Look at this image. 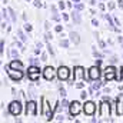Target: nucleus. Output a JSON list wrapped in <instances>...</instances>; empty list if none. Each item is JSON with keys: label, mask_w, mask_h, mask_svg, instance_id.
<instances>
[{"label": "nucleus", "mask_w": 123, "mask_h": 123, "mask_svg": "<svg viewBox=\"0 0 123 123\" xmlns=\"http://www.w3.org/2000/svg\"><path fill=\"white\" fill-rule=\"evenodd\" d=\"M6 70L9 72V76H10L13 80H22V77H23V72H22V70H14V69L10 67V64L6 66Z\"/></svg>", "instance_id": "f257e3e1"}, {"label": "nucleus", "mask_w": 123, "mask_h": 123, "mask_svg": "<svg viewBox=\"0 0 123 123\" xmlns=\"http://www.w3.org/2000/svg\"><path fill=\"white\" fill-rule=\"evenodd\" d=\"M9 112H10L13 116L20 115V113H22V105H20V102H17V100L12 102V103H10V106H9Z\"/></svg>", "instance_id": "f03ea898"}, {"label": "nucleus", "mask_w": 123, "mask_h": 123, "mask_svg": "<svg viewBox=\"0 0 123 123\" xmlns=\"http://www.w3.org/2000/svg\"><path fill=\"white\" fill-rule=\"evenodd\" d=\"M26 115L29 116V115H31V116H36L37 115V105H36V102H27V105H26Z\"/></svg>", "instance_id": "7ed1b4c3"}, {"label": "nucleus", "mask_w": 123, "mask_h": 123, "mask_svg": "<svg viewBox=\"0 0 123 123\" xmlns=\"http://www.w3.org/2000/svg\"><path fill=\"white\" fill-rule=\"evenodd\" d=\"M39 76H40V69H39L37 66H34V64L30 66V67H29V79L34 82V80L39 79Z\"/></svg>", "instance_id": "20e7f679"}, {"label": "nucleus", "mask_w": 123, "mask_h": 123, "mask_svg": "<svg viewBox=\"0 0 123 123\" xmlns=\"http://www.w3.org/2000/svg\"><path fill=\"white\" fill-rule=\"evenodd\" d=\"M69 110H70V115L72 116H77L79 113H80V103L79 102H72L70 103V106H69Z\"/></svg>", "instance_id": "39448f33"}, {"label": "nucleus", "mask_w": 123, "mask_h": 123, "mask_svg": "<svg viewBox=\"0 0 123 123\" xmlns=\"http://www.w3.org/2000/svg\"><path fill=\"white\" fill-rule=\"evenodd\" d=\"M94 110H96V106H94L93 102H86V103L83 105V112H85L86 115L92 116L93 113H94Z\"/></svg>", "instance_id": "423d86ee"}, {"label": "nucleus", "mask_w": 123, "mask_h": 123, "mask_svg": "<svg viewBox=\"0 0 123 123\" xmlns=\"http://www.w3.org/2000/svg\"><path fill=\"white\" fill-rule=\"evenodd\" d=\"M100 76V70H99V66H93L89 69V79L90 80H97Z\"/></svg>", "instance_id": "0eeeda50"}, {"label": "nucleus", "mask_w": 123, "mask_h": 123, "mask_svg": "<svg viewBox=\"0 0 123 123\" xmlns=\"http://www.w3.org/2000/svg\"><path fill=\"white\" fill-rule=\"evenodd\" d=\"M43 113L47 116V120H52V117H53V110H50V106H49V103H47L46 99H43Z\"/></svg>", "instance_id": "6e6552de"}, {"label": "nucleus", "mask_w": 123, "mask_h": 123, "mask_svg": "<svg viewBox=\"0 0 123 123\" xmlns=\"http://www.w3.org/2000/svg\"><path fill=\"white\" fill-rule=\"evenodd\" d=\"M57 76L60 80H67L69 79V69L64 67V66H60L59 70H57Z\"/></svg>", "instance_id": "1a4fd4ad"}, {"label": "nucleus", "mask_w": 123, "mask_h": 123, "mask_svg": "<svg viewBox=\"0 0 123 123\" xmlns=\"http://www.w3.org/2000/svg\"><path fill=\"white\" fill-rule=\"evenodd\" d=\"M55 69L52 67V66H47L46 69H44V72H43V76H44V79L46 80H53V77H55Z\"/></svg>", "instance_id": "9d476101"}, {"label": "nucleus", "mask_w": 123, "mask_h": 123, "mask_svg": "<svg viewBox=\"0 0 123 123\" xmlns=\"http://www.w3.org/2000/svg\"><path fill=\"white\" fill-rule=\"evenodd\" d=\"M109 115H110V106L106 103V100L103 102V105L100 106V116L102 117H109Z\"/></svg>", "instance_id": "9b49d317"}, {"label": "nucleus", "mask_w": 123, "mask_h": 123, "mask_svg": "<svg viewBox=\"0 0 123 123\" xmlns=\"http://www.w3.org/2000/svg\"><path fill=\"white\" fill-rule=\"evenodd\" d=\"M105 72H106V73H105V79H106V80H112V79L116 77V69H115V67L110 66V67H107Z\"/></svg>", "instance_id": "f8f14e48"}, {"label": "nucleus", "mask_w": 123, "mask_h": 123, "mask_svg": "<svg viewBox=\"0 0 123 123\" xmlns=\"http://www.w3.org/2000/svg\"><path fill=\"white\" fill-rule=\"evenodd\" d=\"M10 67L14 69V70H23V63L19 60H13L10 63Z\"/></svg>", "instance_id": "ddd939ff"}, {"label": "nucleus", "mask_w": 123, "mask_h": 123, "mask_svg": "<svg viewBox=\"0 0 123 123\" xmlns=\"http://www.w3.org/2000/svg\"><path fill=\"white\" fill-rule=\"evenodd\" d=\"M72 19H73V22H74L76 25H79V23H80V20H82V19H80V13H79V10H77V9H76V12H73V13H72Z\"/></svg>", "instance_id": "4468645a"}, {"label": "nucleus", "mask_w": 123, "mask_h": 123, "mask_svg": "<svg viewBox=\"0 0 123 123\" xmlns=\"http://www.w3.org/2000/svg\"><path fill=\"white\" fill-rule=\"evenodd\" d=\"M70 40H72L74 44H77V43L80 42V37H79V34H77L76 31H70Z\"/></svg>", "instance_id": "2eb2a0df"}, {"label": "nucleus", "mask_w": 123, "mask_h": 123, "mask_svg": "<svg viewBox=\"0 0 123 123\" xmlns=\"http://www.w3.org/2000/svg\"><path fill=\"white\" fill-rule=\"evenodd\" d=\"M76 76H77V77H83V76H86V74L83 73V67H80V66L76 67Z\"/></svg>", "instance_id": "dca6fc26"}, {"label": "nucleus", "mask_w": 123, "mask_h": 123, "mask_svg": "<svg viewBox=\"0 0 123 123\" xmlns=\"http://www.w3.org/2000/svg\"><path fill=\"white\" fill-rule=\"evenodd\" d=\"M17 34H19V37L22 39V42H26V40H27V37L25 36V33H23L22 30H17Z\"/></svg>", "instance_id": "f3484780"}, {"label": "nucleus", "mask_w": 123, "mask_h": 123, "mask_svg": "<svg viewBox=\"0 0 123 123\" xmlns=\"http://www.w3.org/2000/svg\"><path fill=\"white\" fill-rule=\"evenodd\" d=\"M9 13H10V17H12V22H16V14L13 12V9H9Z\"/></svg>", "instance_id": "a211bd4d"}, {"label": "nucleus", "mask_w": 123, "mask_h": 123, "mask_svg": "<svg viewBox=\"0 0 123 123\" xmlns=\"http://www.w3.org/2000/svg\"><path fill=\"white\" fill-rule=\"evenodd\" d=\"M100 86H102V82L97 79V80H96V83H93V89H99Z\"/></svg>", "instance_id": "6ab92c4d"}, {"label": "nucleus", "mask_w": 123, "mask_h": 123, "mask_svg": "<svg viewBox=\"0 0 123 123\" xmlns=\"http://www.w3.org/2000/svg\"><path fill=\"white\" fill-rule=\"evenodd\" d=\"M47 49H49V53L53 56V55H55V50H53V47H52V44H50L49 42H47Z\"/></svg>", "instance_id": "aec40b11"}, {"label": "nucleus", "mask_w": 123, "mask_h": 123, "mask_svg": "<svg viewBox=\"0 0 123 123\" xmlns=\"http://www.w3.org/2000/svg\"><path fill=\"white\" fill-rule=\"evenodd\" d=\"M74 7H76L77 10H83V9H85V6H83L82 3H76V4H74Z\"/></svg>", "instance_id": "412c9836"}, {"label": "nucleus", "mask_w": 123, "mask_h": 123, "mask_svg": "<svg viewBox=\"0 0 123 123\" xmlns=\"http://www.w3.org/2000/svg\"><path fill=\"white\" fill-rule=\"evenodd\" d=\"M60 46L62 47H67L69 46V42L67 40H60Z\"/></svg>", "instance_id": "4be33fe9"}, {"label": "nucleus", "mask_w": 123, "mask_h": 123, "mask_svg": "<svg viewBox=\"0 0 123 123\" xmlns=\"http://www.w3.org/2000/svg\"><path fill=\"white\" fill-rule=\"evenodd\" d=\"M44 39H46V42H50V39H52V34H50V33H46V34H44Z\"/></svg>", "instance_id": "5701e85b"}, {"label": "nucleus", "mask_w": 123, "mask_h": 123, "mask_svg": "<svg viewBox=\"0 0 123 123\" xmlns=\"http://www.w3.org/2000/svg\"><path fill=\"white\" fill-rule=\"evenodd\" d=\"M25 29H26L27 31H31V29H33V27H31V25H29V23H26V25H25Z\"/></svg>", "instance_id": "b1692460"}, {"label": "nucleus", "mask_w": 123, "mask_h": 123, "mask_svg": "<svg viewBox=\"0 0 123 123\" xmlns=\"http://www.w3.org/2000/svg\"><path fill=\"white\" fill-rule=\"evenodd\" d=\"M10 55H12V57H17V52L13 49V50H10Z\"/></svg>", "instance_id": "393cba45"}, {"label": "nucleus", "mask_w": 123, "mask_h": 123, "mask_svg": "<svg viewBox=\"0 0 123 123\" xmlns=\"http://www.w3.org/2000/svg\"><path fill=\"white\" fill-rule=\"evenodd\" d=\"M3 49H4V42L1 40L0 42V53H3Z\"/></svg>", "instance_id": "a878e982"}, {"label": "nucleus", "mask_w": 123, "mask_h": 123, "mask_svg": "<svg viewBox=\"0 0 123 123\" xmlns=\"http://www.w3.org/2000/svg\"><path fill=\"white\" fill-rule=\"evenodd\" d=\"M34 6H36V7H42V3H40V0H34Z\"/></svg>", "instance_id": "bb28decb"}, {"label": "nucleus", "mask_w": 123, "mask_h": 123, "mask_svg": "<svg viewBox=\"0 0 123 123\" xmlns=\"http://www.w3.org/2000/svg\"><path fill=\"white\" fill-rule=\"evenodd\" d=\"M66 6H67V4H64V1H60V3H59V7H60L62 10H63V9H64Z\"/></svg>", "instance_id": "cd10ccee"}, {"label": "nucleus", "mask_w": 123, "mask_h": 123, "mask_svg": "<svg viewBox=\"0 0 123 123\" xmlns=\"http://www.w3.org/2000/svg\"><path fill=\"white\" fill-rule=\"evenodd\" d=\"M44 27H46V30H49L50 29V23L49 22H44Z\"/></svg>", "instance_id": "c85d7f7f"}, {"label": "nucleus", "mask_w": 123, "mask_h": 123, "mask_svg": "<svg viewBox=\"0 0 123 123\" xmlns=\"http://www.w3.org/2000/svg\"><path fill=\"white\" fill-rule=\"evenodd\" d=\"M97 40H99V46H100L102 49H105V43H103V42H102L100 39H97Z\"/></svg>", "instance_id": "c756f323"}, {"label": "nucleus", "mask_w": 123, "mask_h": 123, "mask_svg": "<svg viewBox=\"0 0 123 123\" xmlns=\"http://www.w3.org/2000/svg\"><path fill=\"white\" fill-rule=\"evenodd\" d=\"M60 94H62V96H63V97L66 96V90H64L63 87H60Z\"/></svg>", "instance_id": "7c9ffc66"}, {"label": "nucleus", "mask_w": 123, "mask_h": 123, "mask_svg": "<svg viewBox=\"0 0 123 123\" xmlns=\"http://www.w3.org/2000/svg\"><path fill=\"white\" fill-rule=\"evenodd\" d=\"M83 86H85V85H83V83H76V87H77V89H82V87H83Z\"/></svg>", "instance_id": "2f4dec72"}, {"label": "nucleus", "mask_w": 123, "mask_h": 123, "mask_svg": "<svg viewBox=\"0 0 123 123\" xmlns=\"http://www.w3.org/2000/svg\"><path fill=\"white\" fill-rule=\"evenodd\" d=\"M67 105H69V103H67V100H66V99H63V100H62V106H67Z\"/></svg>", "instance_id": "473e14b6"}, {"label": "nucleus", "mask_w": 123, "mask_h": 123, "mask_svg": "<svg viewBox=\"0 0 123 123\" xmlns=\"http://www.w3.org/2000/svg\"><path fill=\"white\" fill-rule=\"evenodd\" d=\"M47 59V55L46 53H42V60H46Z\"/></svg>", "instance_id": "72a5a7b5"}, {"label": "nucleus", "mask_w": 123, "mask_h": 123, "mask_svg": "<svg viewBox=\"0 0 123 123\" xmlns=\"http://www.w3.org/2000/svg\"><path fill=\"white\" fill-rule=\"evenodd\" d=\"M30 62H31V64H34V66H37V60H36V59H30Z\"/></svg>", "instance_id": "f704fd0d"}, {"label": "nucleus", "mask_w": 123, "mask_h": 123, "mask_svg": "<svg viewBox=\"0 0 123 123\" xmlns=\"http://www.w3.org/2000/svg\"><path fill=\"white\" fill-rule=\"evenodd\" d=\"M62 29H63L62 26H56V29H55V30H56V31H59V33H60V31H62Z\"/></svg>", "instance_id": "c9c22d12"}, {"label": "nucleus", "mask_w": 123, "mask_h": 123, "mask_svg": "<svg viewBox=\"0 0 123 123\" xmlns=\"http://www.w3.org/2000/svg\"><path fill=\"white\" fill-rule=\"evenodd\" d=\"M117 4H119V7H120V9H123V1H122V0H119V1H117Z\"/></svg>", "instance_id": "e433bc0d"}, {"label": "nucleus", "mask_w": 123, "mask_h": 123, "mask_svg": "<svg viewBox=\"0 0 123 123\" xmlns=\"http://www.w3.org/2000/svg\"><path fill=\"white\" fill-rule=\"evenodd\" d=\"M92 23H93V26H97V25H99V23H97V20H96V19H93V20H92Z\"/></svg>", "instance_id": "4c0bfd02"}, {"label": "nucleus", "mask_w": 123, "mask_h": 123, "mask_svg": "<svg viewBox=\"0 0 123 123\" xmlns=\"http://www.w3.org/2000/svg\"><path fill=\"white\" fill-rule=\"evenodd\" d=\"M86 96H87V94H86V92H83L82 94H80V97H82V99H86Z\"/></svg>", "instance_id": "58836bf2"}, {"label": "nucleus", "mask_w": 123, "mask_h": 123, "mask_svg": "<svg viewBox=\"0 0 123 123\" xmlns=\"http://www.w3.org/2000/svg\"><path fill=\"white\" fill-rule=\"evenodd\" d=\"M113 7H115V3H109V9H110V10H112V9H113Z\"/></svg>", "instance_id": "ea45409f"}, {"label": "nucleus", "mask_w": 123, "mask_h": 123, "mask_svg": "<svg viewBox=\"0 0 123 123\" xmlns=\"http://www.w3.org/2000/svg\"><path fill=\"white\" fill-rule=\"evenodd\" d=\"M99 9H100V10H105V4L100 3V4H99Z\"/></svg>", "instance_id": "a19ab883"}, {"label": "nucleus", "mask_w": 123, "mask_h": 123, "mask_svg": "<svg viewBox=\"0 0 123 123\" xmlns=\"http://www.w3.org/2000/svg\"><path fill=\"white\" fill-rule=\"evenodd\" d=\"M36 46H37L39 49H42V46H43V44H42V42H37V44H36Z\"/></svg>", "instance_id": "79ce46f5"}, {"label": "nucleus", "mask_w": 123, "mask_h": 123, "mask_svg": "<svg viewBox=\"0 0 123 123\" xmlns=\"http://www.w3.org/2000/svg\"><path fill=\"white\" fill-rule=\"evenodd\" d=\"M102 64V60H96V66H100Z\"/></svg>", "instance_id": "37998d69"}, {"label": "nucleus", "mask_w": 123, "mask_h": 123, "mask_svg": "<svg viewBox=\"0 0 123 123\" xmlns=\"http://www.w3.org/2000/svg\"><path fill=\"white\" fill-rule=\"evenodd\" d=\"M73 1H74V3H77V1H79V0H73Z\"/></svg>", "instance_id": "c03bdc74"}, {"label": "nucleus", "mask_w": 123, "mask_h": 123, "mask_svg": "<svg viewBox=\"0 0 123 123\" xmlns=\"http://www.w3.org/2000/svg\"><path fill=\"white\" fill-rule=\"evenodd\" d=\"M122 72H123V69H122ZM122 76H123V74H122Z\"/></svg>", "instance_id": "a18cd8bd"}, {"label": "nucleus", "mask_w": 123, "mask_h": 123, "mask_svg": "<svg viewBox=\"0 0 123 123\" xmlns=\"http://www.w3.org/2000/svg\"><path fill=\"white\" fill-rule=\"evenodd\" d=\"M3 1H6V0H3Z\"/></svg>", "instance_id": "49530a36"}, {"label": "nucleus", "mask_w": 123, "mask_h": 123, "mask_svg": "<svg viewBox=\"0 0 123 123\" xmlns=\"http://www.w3.org/2000/svg\"><path fill=\"white\" fill-rule=\"evenodd\" d=\"M27 1H30V0H27Z\"/></svg>", "instance_id": "de8ad7c7"}]
</instances>
